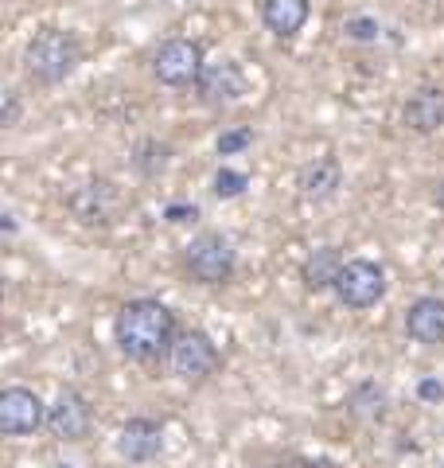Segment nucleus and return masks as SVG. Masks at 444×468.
Listing matches in <instances>:
<instances>
[{"label":"nucleus","mask_w":444,"mask_h":468,"mask_svg":"<svg viewBox=\"0 0 444 468\" xmlns=\"http://www.w3.org/2000/svg\"><path fill=\"white\" fill-rule=\"evenodd\" d=\"M175 316L168 304H160L153 297L125 301L122 313L113 320V340L122 347V356L132 363H153L160 356H168V347L175 340Z\"/></svg>","instance_id":"nucleus-1"},{"label":"nucleus","mask_w":444,"mask_h":468,"mask_svg":"<svg viewBox=\"0 0 444 468\" xmlns=\"http://www.w3.org/2000/svg\"><path fill=\"white\" fill-rule=\"evenodd\" d=\"M79 63H82V43L67 27H43L24 51V70L36 86L67 82L79 70Z\"/></svg>","instance_id":"nucleus-2"},{"label":"nucleus","mask_w":444,"mask_h":468,"mask_svg":"<svg viewBox=\"0 0 444 468\" xmlns=\"http://www.w3.org/2000/svg\"><path fill=\"white\" fill-rule=\"evenodd\" d=\"M234 266H238L234 246L215 230H203L184 246V270L199 285H227L234 277Z\"/></svg>","instance_id":"nucleus-3"},{"label":"nucleus","mask_w":444,"mask_h":468,"mask_svg":"<svg viewBox=\"0 0 444 468\" xmlns=\"http://www.w3.org/2000/svg\"><path fill=\"white\" fill-rule=\"evenodd\" d=\"M164 359H168V371L175 378H184V383H203V378H211L222 367L215 340L199 328H187V332L175 335Z\"/></svg>","instance_id":"nucleus-4"},{"label":"nucleus","mask_w":444,"mask_h":468,"mask_svg":"<svg viewBox=\"0 0 444 468\" xmlns=\"http://www.w3.org/2000/svg\"><path fill=\"white\" fill-rule=\"evenodd\" d=\"M203 43L196 39H164L153 55V75L160 86H172V90H184V86H196L203 75Z\"/></svg>","instance_id":"nucleus-5"},{"label":"nucleus","mask_w":444,"mask_h":468,"mask_svg":"<svg viewBox=\"0 0 444 468\" xmlns=\"http://www.w3.org/2000/svg\"><path fill=\"white\" fill-rule=\"evenodd\" d=\"M332 292L347 309H370V304H378L386 297V273H382L378 261L351 258V261H344V270H339Z\"/></svg>","instance_id":"nucleus-6"},{"label":"nucleus","mask_w":444,"mask_h":468,"mask_svg":"<svg viewBox=\"0 0 444 468\" xmlns=\"http://www.w3.org/2000/svg\"><path fill=\"white\" fill-rule=\"evenodd\" d=\"M48 430L55 441H70V445L86 441L94 430L90 402H86L79 390H58V399L48 406Z\"/></svg>","instance_id":"nucleus-7"},{"label":"nucleus","mask_w":444,"mask_h":468,"mask_svg":"<svg viewBox=\"0 0 444 468\" xmlns=\"http://www.w3.org/2000/svg\"><path fill=\"white\" fill-rule=\"evenodd\" d=\"M43 421H48V410H43V399L27 387H8L0 394V430L5 437H27L36 433Z\"/></svg>","instance_id":"nucleus-8"},{"label":"nucleus","mask_w":444,"mask_h":468,"mask_svg":"<svg viewBox=\"0 0 444 468\" xmlns=\"http://www.w3.org/2000/svg\"><path fill=\"white\" fill-rule=\"evenodd\" d=\"M196 90H199L203 106H211V110L230 106V101H238L246 94V75H242L238 63H230V58H222V63H206L199 82H196Z\"/></svg>","instance_id":"nucleus-9"},{"label":"nucleus","mask_w":444,"mask_h":468,"mask_svg":"<svg viewBox=\"0 0 444 468\" xmlns=\"http://www.w3.org/2000/svg\"><path fill=\"white\" fill-rule=\"evenodd\" d=\"M160 449H164V426L153 418H129L122 433H117V452H122L129 464L156 461Z\"/></svg>","instance_id":"nucleus-10"},{"label":"nucleus","mask_w":444,"mask_h":468,"mask_svg":"<svg viewBox=\"0 0 444 468\" xmlns=\"http://www.w3.org/2000/svg\"><path fill=\"white\" fill-rule=\"evenodd\" d=\"M402 125L421 137L444 129V86H418L402 106Z\"/></svg>","instance_id":"nucleus-11"},{"label":"nucleus","mask_w":444,"mask_h":468,"mask_svg":"<svg viewBox=\"0 0 444 468\" xmlns=\"http://www.w3.org/2000/svg\"><path fill=\"white\" fill-rule=\"evenodd\" d=\"M122 192H117V184L110 180H90L86 187H79L70 199L74 215L82 218V223H113V215L122 211Z\"/></svg>","instance_id":"nucleus-12"},{"label":"nucleus","mask_w":444,"mask_h":468,"mask_svg":"<svg viewBox=\"0 0 444 468\" xmlns=\"http://www.w3.org/2000/svg\"><path fill=\"white\" fill-rule=\"evenodd\" d=\"M296 187H301V196L308 203H328L344 187V168H339L335 156H316L296 172Z\"/></svg>","instance_id":"nucleus-13"},{"label":"nucleus","mask_w":444,"mask_h":468,"mask_svg":"<svg viewBox=\"0 0 444 468\" xmlns=\"http://www.w3.org/2000/svg\"><path fill=\"white\" fill-rule=\"evenodd\" d=\"M406 335L413 344L437 347L444 344V301L440 297H418L406 309Z\"/></svg>","instance_id":"nucleus-14"},{"label":"nucleus","mask_w":444,"mask_h":468,"mask_svg":"<svg viewBox=\"0 0 444 468\" xmlns=\"http://www.w3.org/2000/svg\"><path fill=\"white\" fill-rule=\"evenodd\" d=\"M308 12H312L308 0H265V5H261V20H265V27H270L277 39H292L308 24Z\"/></svg>","instance_id":"nucleus-15"},{"label":"nucleus","mask_w":444,"mask_h":468,"mask_svg":"<svg viewBox=\"0 0 444 468\" xmlns=\"http://www.w3.org/2000/svg\"><path fill=\"white\" fill-rule=\"evenodd\" d=\"M339 270H344V258H339L335 246H320V250H312V254L304 258L301 282L312 289V292H323V289H332V285H335Z\"/></svg>","instance_id":"nucleus-16"},{"label":"nucleus","mask_w":444,"mask_h":468,"mask_svg":"<svg viewBox=\"0 0 444 468\" xmlns=\"http://www.w3.org/2000/svg\"><path fill=\"white\" fill-rule=\"evenodd\" d=\"M347 414L359 418V421H378L386 414V390L378 383H359L347 394Z\"/></svg>","instance_id":"nucleus-17"},{"label":"nucleus","mask_w":444,"mask_h":468,"mask_svg":"<svg viewBox=\"0 0 444 468\" xmlns=\"http://www.w3.org/2000/svg\"><path fill=\"white\" fill-rule=\"evenodd\" d=\"M168 156H172L168 144H160V141L148 137V141H141L137 149H132V172L144 176V180H156V176L168 168Z\"/></svg>","instance_id":"nucleus-18"},{"label":"nucleus","mask_w":444,"mask_h":468,"mask_svg":"<svg viewBox=\"0 0 444 468\" xmlns=\"http://www.w3.org/2000/svg\"><path fill=\"white\" fill-rule=\"evenodd\" d=\"M249 144H254V129L238 125V129H227V133L215 141V149H218V156H238L249 149Z\"/></svg>","instance_id":"nucleus-19"},{"label":"nucleus","mask_w":444,"mask_h":468,"mask_svg":"<svg viewBox=\"0 0 444 468\" xmlns=\"http://www.w3.org/2000/svg\"><path fill=\"white\" fill-rule=\"evenodd\" d=\"M246 184H249V176H246V172H234V168H218V172H215V196H218V199L242 196V192H246Z\"/></svg>","instance_id":"nucleus-20"},{"label":"nucleus","mask_w":444,"mask_h":468,"mask_svg":"<svg viewBox=\"0 0 444 468\" xmlns=\"http://www.w3.org/2000/svg\"><path fill=\"white\" fill-rule=\"evenodd\" d=\"M344 36L354 39V43H370V39L382 36V27H378V20H370V16H351L344 24Z\"/></svg>","instance_id":"nucleus-21"},{"label":"nucleus","mask_w":444,"mask_h":468,"mask_svg":"<svg viewBox=\"0 0 444 468\" xmlns=\"http://www.w3.org/2000/svg\"><path fill=\"white\" fill-rule=\"evenodd\" d=\"M164 218H168V223H196V218H199V207H196V203H168V207H164Z\"/></svg>","instance_id":"nucleus-22"},{"label":"nucleus","mask_w":444,"mask_h":468,"mask_svg":"<svg viewBox=\"0 0 444 468\" xmlns=\"http://www.w3.org/2000/svg\"><path fill=\"white\" fill-rule=\"evenodd\" d=\"M20 110H24V106H20V94L8 90V94H5V106H0V122H5V129H12V125L20 122Z\"/></svg>","instance_id":"nucleus-23"},{"label":"nucleus","mask_w":444,"mask_h":468,"mask_svg":"<svg viewBox=\"0 0 444 468\" xmlns=\"http://www.w3.org/2000/svg\"><path fill=\"white\" fill-rule=\"evenodd\" d=\"M418 394L425 402H440L444 399V383H437V378H425V383L418 387Z\"/></svg>","instance_id":"nucleus-24"},{"label":"nucleus","mask_w":444,"mask_h":468,"mask_svg":"<svg viewBox=\"0 0 444 468\" xmlns=\"http://www.w3.org/2000/svg\"><path fill=\"white\" fill-rule=\"evenodd\" d=\"M437 203H440V207H444V180L437 184Z\"/></svg>","instance_id":"nucleus-25"}]
</instances>
